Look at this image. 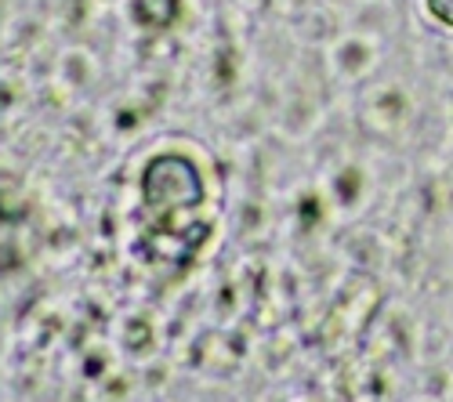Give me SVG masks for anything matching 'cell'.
Wrapping results in <instances>:
<instances>
[{
	"instance_id": "cell-3",
	"label": "cell",
	"mask_w": 453,
	"mask_h": 402,
	"mask_svg": "<svg viewBox=\"0 0 453 402\" xmlns=\"http://www.w3.org/2000/svg\"><path fill=\"white\" fill-rule=\"evenodd\" d=\"M301 210H305V222H312V217H319V203H312V200L301 203Z\"/></svg>"
},
{
	"instance_id": "cell-1",
	"label": "cell",
	"mask_w": 453,
	"mask_h": 402,
	"mask_svg": "<svg viewBox=\"0 0 453 402\" xmlns=\"http://www.w3.org/2000/svg\"><path fill=\"white\" fill-rule=\"evenodd\" d=\"M142 193L153 210H188L203 200V181L185 156H157L145 167Z\"/></svg>"
},
{
	"instance_id": "cell-2",
	"label": "cell",
	"mask_w": 453,
	"mask_h": 402,
	"mask_svg": "<svg viewBox=\"0 0 453 402\" xmlns=\"http://www.w3.org/2000/svg\"><path fill=\"white\" fill-rule=\"evenodd\" d=\"M428 8L435 19H442L446 26H453V0H428Z\"/></svg>"
}]
</instances>
